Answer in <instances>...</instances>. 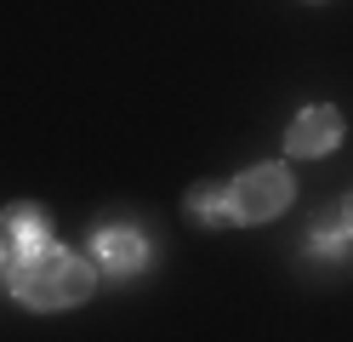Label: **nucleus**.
I'll use <instances>...</instances> for the list:
<instances>
[{
  "label": "nucleus",
  "mask_w": 353,
  "mask_h": 342,
  "mask_svg": "<svg viewBox=\"0 0 353 342\" xmlns=\"http://www.w3.org/2000/svg\"><path fill=\"white\" fill-rule=\"evenodd\" d=\"M6 280L23 308L52 314V308H74L97 291V263H85L80 251H63V245H40L6 263Z\"/></svg>",
  "instance_id": "obj_1"
},
{
  "label": "nucleus",
  "mask_w": 353,
  "mask_h": 342,
  "mask_svg": "<svg viewBox=\"0 0 353 342\" xmlns=\"http://www.w3.org/2000/svg\"><path fill=\"white\" fill-rule=\"evenodd\" d=\"M291 200H296V182H291V166H279V160L245 166L228 182V217L234 222H274Z\"/></svg>",
  "instance_id": "obj_2"
},
{
  "label": "nucleus",
  "mask_w": 353,
  "mask_h": 342,
  "mask_svg": "<svg viewBox=\"0 0 353 342\" xmlns=\"http://www.w3.org/2000/svg\"><path fill=\"white\" fill-rule=\"evenodd\" d=\"M92 263L103 274H114V280H131V274H143L148 263V240H143V228L137 222H125V217H108L92 228Z\"/></svg>",
  "instance_id": "obj_3"
},
{
  "label": "nucleus",
  "mask_w": 353,
  "mask_h": 342,
  "mask_svg": "<svg viewBox=\"0 0 353 342\" xmlns=\"http://www.w3.org/2000/svg\"><path fill=\"white\" fill-rule=\"evenodd\" d=\"M336 143H342V108H330V103H307L285 126V154H296V160H325Z\"/></svg>",
  "instance_id": "obj_4"
},
{
  "label": "nucleus",
  "mask_w": 353,
  "mask_h": 342,
  "mask_svg": "<svg viewBox=\"0 0 353 342\" xmlns=\"http://www.w3.org/2000/svg\"><path fill=\"white\" fill-rule=\"evenodd\" d=\"M0 240H6L12 257L40 251V245H52V217L40 211V205H6V217H0Z\"/></svg>",
  "instance_id": "obj_5"
},
{
  "label": "nucleus",
  "mask_w": 353,
  "mask_h": 342,
  "mask_svg": "<svg viewBox=\"0 0 353 342\" xmlns=\"http://www.w3.org/2000/svg\"><path fill=\"white\" fill-rule=\"evenodd\" d=\"M347 251H353V234L342 211H319L314 228H307V257H347Z\"/></svg>",
  "instance_id": "obj_6"
},
{
  "label": "nucleus",
  "mask_w": 353,
  "mask_h": 342,
  "mask_svg": "<svg viewBox=\"0 0 353 342\" xmlns=\"http://www.w3.org/2000/svg\"><path fill=\"white\" fill-rule=\"evenodd\" d=\"M183 211H188L194 222H205V228L234 222V217H228V189H223V182H194L188 200H183Z\"/></svg>",
  "instance_id": "obj_7"
},
{
  "label": "nucleus",
  "mask_w": 353,
  "mask_h": 342,
  "mask_svg": "<svg viewBox=\"0 0 353 342\" xmlns=\"http://www.w3.org/2000/svg\"><path fill=\"white\" fill-rule=\"evenodd\" d=\"M336 211H342V222H347V234H353V189L342 194V205H336Z\"/></svg>",
  "instance_id": "obj_8"
},
{
  "label": "nucleus",
  "mask_w": 353,
  "mask_h": 342,
  "mask_svg": "<svg viewBox=\"0 0 353 342\" xmlns=\"http://www.w3.org/2000/svg\"><path fill=\"white\" fill-rule=\"evenodd\" d=\"M0 274H6V240H0Z\"/></svg>",
  "instance_id": "obj_9"
},
{
  "label": "nucleus",
  "mask_w": 353,
  "mask_h": 342,
  "mask_svg": "<svg viewBox=\"0 0 353 342\" xmlns=\"http://www.w3.org/2000/svg\"><path fill=\"white\" fill-rule=\"evenodd\" d=\"M314 6H319V0H314Z\"/></svg>",
  "instance_id": "obj_10"
}]
</instances>
